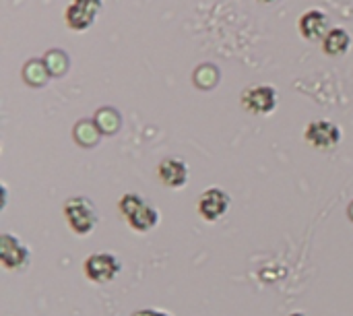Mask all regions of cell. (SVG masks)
I'll return each instance as SVG.
<instances>
[{"mask_svg": "<svg viewBox=\"0 0 353 316\" xmlns=\"http://www.w3.org/2000/svg\"><path fill=\"white\" fill-rule=\"evenodd\" d=\"M64 21H66V25H68L72 31H85V29H89L91 23L95 21V12L72 0V2L66 6V10H64Z\"/></svg>", "mask_w": 353, "mask_h": 316, "instance_id": "9c48e42d", "label": "cell"}, {"mask_svg": "<svg viewBox=\"0 0 353 316\" xmlns=\"http://www.w3.org/2000/svg\"><path fill=\"white\" fill-rule=\"evenodd\" d=\"M217 77H219V70L211 64H203L201 68H196L194 72V83L203 89H211L213 85H217Z\"/></svg>", "mask_w": 353, "mask_h": 316, "instance_id": "e0dca14e", "label": "cell"}, {"mask_svg": "<svg viewBox=\"0 0 353 316\" xmlns=\"http://www.w3.org/2000/svg\"><path fill=\"white\" fill-rule=\"evenodd\" d=\"M95 124H97L99 132L114 135V132L120 128V116H118L114 110L105 108V110H99V112L95 114Z\"/></svg>", "mask_w": 353, "mask_h": 316, "instance_id": "5bb4252c", "label": "cell"}, {"mask_svg": "<svg viewBox=\"0 0 353 316\" xmlns=\"http://www.w3.org/2000/svg\"><path fill=\"white\" fill-rule=\"evenodd\" d=\"M259 2H273V0H259Z\"/></svg>", "mask_w": 353, "mask_h": 316, "instance_id": "44dd1931", "label": "cell"}, {"mask_svg": "<svg viewBox=\"0 0 353 316\" xmlns=\"http://www.w3.org/2000/svg\"><path fill=\"white\" fill-rule=\"evenodd\" d=\"M304 139L308 145L321 151H331L341 141V128L331 120H314L306 126Z\"/></svg>", "mask_w": 353, "mask_h": 316, "instance_id": "3957f363", "label": "cell"}, {"mask_svg": "<svg viewBox=\"0 0 353 316\" xmlns=\"http://www.w3.org/2000/svg\"><path fill=\"white\" fill-rule=\"evenodd\" d=\"M132 316H172L163 310H155V308H143V310H137Z\"/></svg>", "mask_w": 353, "mask_h": 316, "instance_id": "d6986e66", "label": "cell"}, {"mask_svg": "<svg viewBox=\"0 0 353 316\" xmlns=\"http://www.w3.org/2000/svg\"><path fill=\"white\" fill-rule=\"evenodd\" d=\"M230 205H232L230 195L223 188L211 186V188H207L201 195L199 205H196V211H199V215L205 221H211L213 224V221H219L230 211Z\"/></svg>", "mask_w": 353, "mask_h": 316, "instance_id": "5b68a950", "label": "cell"}, {"mask_svg": "<svg viewBox=\"0 0 353 316\" xmlns=\"http://www.w3.org/2000/svg\"><path fill=\"white\" fill-rule=\"evenodd\" d=\"M74 2H79V4H83L85 8H89V10H93L95 14L101 10V0H74Z\"/></svg>", "mask_w": 353, "mask_h": 316, "instance_id": "ac0fdd59", "label": "cell"}, {"mask_svg": "<svg viewBox=\"0 0 353 316\" xmlns=\"http://www.w3.org/2000/svg\"><path fill=\"white\" fill-rule=\"evenodd\" d=\"M126 221H128V226H130L134 232L145 234V232H149V230H153V228L157 226L159 213H157L155 207H151L149 203H145L139 211H134L130 217H126Z\"/></svg>", "mask_w": 353, "mask_h": 316, "instance_id": "8fae6325", "label": "cell"}, {"mask_svg": "<svg viewBox=\"0 0 353 316\" xmlns=\"http://www.w3.org/2000/svg\"><path fill=\"white\" fill-rule=\"evenodd\" d=\"M83 271L85 277L93 284H110L120 273V263L110 253H95L87 257Z\"/></svg>", "mask_w": 353, "mask_h": 316, "instance_id": "7a4b0ae2", "label": "cell"}, {"mask_svg": "<svg viewBox=\"0 0 353 316\" xmlns=\"http://www.w3.org/2000/svg\"><path fill=\"white\" fill-rule=\"evenodd\" d=\"M145 203H147V201H145L139 192H126V195L118 201V209H120L122 217L126 219V217H130L134 211H139Z\"/></svg>", "mask_w": 353, "mask_h": 316, "instance_id": "2e32d148", "label": "cell"}, {"mask_svg": "<svg viewBox=\"0 0 353 316\" xmlns=\"http://www.w3.org/2000/svg\"><path fill=\"white\" fill-rule=\"evenodd\" d=\"M288 316H308V315H304V313H292V315H288Z\"/></svg>", "mask_w": 353, "mask_h": 316, "instance_id": "ffe728a7", "label": "cell"}, {"mask_svg": "<svg viewBox=\"0 0 353 316\" xmlns=\"http://www.w3.org/2000/svg\"><path fill=\"white\" fill-rule=\"evenodd\" d=\"M157 178L168 188H182L188 182V166L180 157H165L157 166Z\"/></svg>", "mask_w": 353, "mask_h": 316, "instance_id": "52a82bcc", "label": "cell"}, {"mask_svg": "<svg viewBox=\"0 0 353 316\" xmlns=\"http://www.w3.org/2000/svg\"><path fill=\"white\" fill-rule=\"evenodd\" d=\"M352 46V35L343 27H331L323 39V50L327 56H343Z\"/></svg>", "mask_w": 353, "mask_h": 316, "instance_id": "30bf717a", "label": "cell"}, {"mask_svg": "<svg viewBox=\"0 0 353 316\" xmlns=\"http://www.w3.org/2000/svg\"><path fill=\"white\" fill-rule=\"evenodd\" d=\"M23 79L33 85V87H41L48 83L50 79V72H48V66L43 60H29L23 68Z\"/></svg>", "mask_w": 353, "mask_h": 316, "instance_id": "7c38bea8", "label": "cell"}, {"mask_svg": "<svg viewBox=\"0 0 353 316\" xmlns=\"http://www.w3.org/2000/svg\"><path fill=\"white\" fill-rule=\"evenodd\" d=\"M298 29H300V33H302L308 41H323L325 35L331 31V27H329V17H327L321 8H310V10H306V12L300 17Z\"/></svg>", "mask_w": 353, "mask_h": 316, "instance_id": "8992f818", "label": "cell"}, {"mask_svg": "<svg viewBox=\"0 0 353 316\" xmlns=\"http://www.w3.org/2000/svg\"><path fill=\"white\" fill-rule=\"evenodd\" d=\"M64 219L74 234L87 236L95 230L99 215L95 211V205L87 197H72L64 203Z\"/></svg>", "mask_w": 353, "mask_h": 316, "instance_id": "6da1fadb", "label": "cell"}, {"mask_svg": "<svg viewBox=\"0 0 353 316\" xmlns=\"http://www.w3.org/2000/svg\"><path fill=\"white\" fill-rule=\"evenodd\" d=\"M43 62H46V66H48L50 77H60V75H64L66 68H68V56H66L64 52H60V50H50V52L46 54Z\"/></svg>", "mask_w": 353, "mask_h": 316, "instance_id": "4fadbf2b", "label": "cell"}, {"mask_svg": "<svg viewBox=\"0 0 353 316\" xmlns=\"http://www.w3.org/2000/svg\"><path fill=\"white\" fill-rule=\"evenodd\" d=\"M0 259L6 269H23L29 263V250L14 236L4 234L0 238Z\"/></svg>", "mask_w": 353, "mask_h": 316, "instance_id": "ba28073f", "label": "cell"}, {"mask_svg": "<svg viewBox=\"0 0 353 316\" xmlns=\"http://www.w3.org/2000/svg\"><path fill=\"white\" fill-rule=\"evenodd\" d=\"M74 137L85 147H91L97 141V137H99V128H97L95 122H79L77 128H74Z\"/></svg>", "mask_w": 353, "mask_h": 316, "instance_id": "9a60e30c", "label": "cell"}, {"mask_svg": "<svg viewBox=\"0 0 353 316\" xmlns=\"http://www.w3.org/2000/svg\"><path fill=\"white\" fill-rule=\"evenodd\" d=\"M277 101V91L271 85H252L242 91V108L250 114H271Z\"/></svg>", "mask_w": 353, "mask_h": 316, "instance_id": "277c9868", "label": "cell"}]
</instances>
